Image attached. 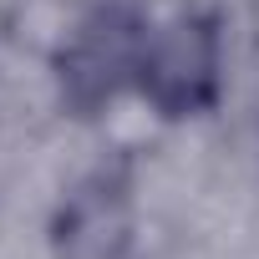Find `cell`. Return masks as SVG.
<instances>
[{
    "label": "cell",
    "mask_w": 259,
    "mask_h": 259,
    "mask_svg": "<svg viewBox=\"0 0 259 259\" xmlns=\"http://www.w3.org/2000/svg\"><path fill=\"white\" fill-rule=\"evenodd\" d=\"M133 87L163 117H193L219 97V31L208 16H168L143 31Z\"/></svg>",
    "instance_id": "obj_1"
},
{
    "label": "cell",
    "mask_w": 259,
    "mask_h": 259,
    "mask_svg": "<svg viewBox=\"0 0 259 259\" xmlns=\"http://www.w3.org/2000/svg\"><path fill=\"white\" fill-rule=\"evenodd\" d=\"M143 31H148V26H143L133 11H122V6L92 11V16L71 31V41H66V51H61V61H56L61 97H66L76 112H97V107H107L122 87H133V76H138V51H143Z\"/></svg>",
    "instance_id": "obj_2"
},
{
    "label": "cell",
    "mask_w": 259,
    "mask_h": 259,
    "mask_svg": "<svg viewBox=\"0 0 259 259\" xmlns=\"http://www.w3.org/2000/svg\"><path fill=\"white\" fill-rule=\"evenodd\" d=\"M127 188L107 173H97L92 183H81L56 224V244L66 259H112L127 239Z\"/></svg>",
    "instance_id": "obj_3"
}]
</instances>
